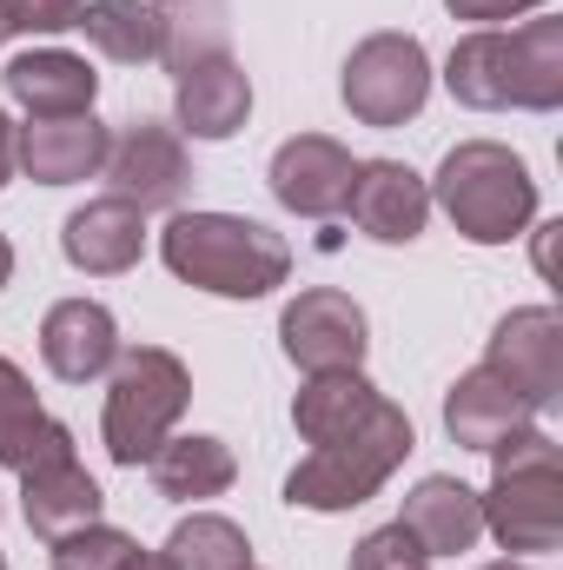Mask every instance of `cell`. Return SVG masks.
I'll use <instances>...</instances> for the list:
<instances>
[{
    "instance_id": "obj_26",
    "label": "cell",
    "mask_w": 563,
    "mask_h": 570,
    "mask_svg": "<svg viewBox=\"0 0 563 570\" xmlns=\"http://www.w3.org/2000/svg\"><path fill=\"white\" fill-rule=\"evenodd\" d=\"M159 20H166L159 60L172 73L192 67V60H206V53H226V0H166Z\"/></svg>"
},
{
    "instance_id": "obj_35",
    "label": "cell",
    "mask_w": 563,
    "mask_h": 570,
    "mask_svg": "<svg viewBox=\"0 0 563 570\" xmlns=\"http://www.w3.org/2000/svg\"><path fill=\"white\" fill-rule=\"evenodd\" d=\"M0 570H7V558H0Z\"/></svg>"
},
{
    "instance_id": "obj_17",
    "label": "cell",
    "mask_w": 563,
    "mask_h": 570,
    "mask_svg": "<svg viewBox=\"0 0 563 570\" xmlns=\"http://www.w3.org/2000/svg\"><path fill=\"white\" fill-rule=\"evenodd\" d=\"M107 146L113 134L93 120V114H67V120H27L20 127V166L27 179L40 186H73V179H93L107 166Z\"/></svg>"
},
{
    "instance_id": "obj_15",
    "label": "cell",
    "mask_w": 563,
    "mask_h": 570,
    "mask_svg": "<svg viewBox=\"0 0 563 570\" xmlns=\"http://www.w3.org/2000/svg\"><path fill=\"white\" fill-rule=\"evenodd\" d=\"M60 253L67 266L93 273V279H113V273H134L146 253V213L127 206V199H87L80 213H67L60 226Z\"/></svg>"
},
{
    "instance_id": "obj_22",
    "label": "cell",
    "mask_w": 563,
    "mask_h": 570,
    "mask_svg": "<svg viewBox=\"0 0 563 570\" xmlns=\"http://www.w3.org/2000/svg\"><path fill=\"white\" fill-rule=\"evenodd\" d=\"M152 491L172 498V504H199V498H219L233 478H239V458L226 438H206V431H186V438H166L152 458Z\"/></svg>"
},
{
    "instance_id": "obj_6",
    "label": "cell",
    "mask_w": 563,
    "mask_h": 570,
    "mask_svg": "<svg viewBox=\"0 0 563 570\" xmlns=\"http://www.w3.org/2000/svg\"><path fill=\"white\" fill-rule=\"evenodd\" d=\"M192 399V372L166 352V345H140V352H120L113 358V385H107V419H100V438H107V458L113 464H146Z\"/></svg>"
},
{
    "instance_id": "obj_1",
    "label": "cell",
    "mask_w": 563,
    "mask_h": 570,
    "mask_svg": "<svg viewBox=\"0 0 563 570\" xmlns=\"http://www.w3.org/2000/svg\"><path fill=\"white\" fill-rule=\"evenodd\" d=\"M444 87H451L457 107H477V114H504V107L557 114L563 107V20H524L517 33H497V27L464 33L451 47Z\"/></svg>"
},
{
    "instance_id": "obj_36",
    "label": "cell",
    "mask_w": 563,
    "mask_h": 570,
    "mask_svg": "<svg viewBox=\"0 0 563 570\" xmlns=\"http://www.w3.org/2000/svg\"><path fill=\"white\" fill-rule=\"evenodd\" d=\"M246 570H259V564H246Z\"/></svg>"
},
{
    "instance_id": "obj_3",
    "label": "cell",
    "mask_w": 563,
    "mask_h": 570,
    "mask_svg": "<svg viewBox=\"0 0 563 570\" xmlns=\"http://www.w3.org/2000/svg\"><path fill=\"white\" fill-rule=\"evenodd\" d=\"M412 444H418L412 419L392 399H378L345 438L312 444V458L285 478V504H298V511H358L392 484V471L412 458Z\"/></svg>"
},
{
    "instance_id": "obj_33",
    "label": "cell",
    "mask_w": 563,
    "mask_h": 570,
    "mask_svg": "<svg viewBox=\"0 0 563 570\" xmlns=\"http://www.w3.org/2000/svg\"><path fill=\"white\" fill-rule=\"evenodd\" d=\"M484 570H531V564H511V558H504V564H484Z\"/></svg>"
},
{
    "instance_id": "obj_21",
    "label": "cell",
    "mask_w": 563,
    "mask_h": 570,
    "mask_svg": "<svg viewBox=\"0 0 563 570\" xmlns=\"http://www.w3.org/2000/svg\"><path fill=\"white\" fill-rule=\"evenodd\" d=\"M398 524L424 544V558H457V551H471L484 538V504L457 478H418Z\"/></svg>"
},
{
    "instance_id": "obj_10",
    "label": "cell",
    "mask_w": 563,
    "mask_h": 570,
    "mask_svg": "<svg viewBox=\"0 0 563 570\" xmlns=\"http://www.w3.org/2000/svg\"><path fill=\"white\" fill-rule=\"evenodd\" d=\"M279 345L298 372H358L372 338H365L358 298H345V292H332V285H312V292H298V298L285 305Z\"/></svg>"
},
{
    "instance_id": "obj_30",
    "label": "cell",
    "mask_w": 563,
    "mask_h": 570,
    "mask_svg": "<svg viewBox=\"0 0 563 570\" xmlns=\"http://www.w3.org/2000/svg\"><path fill=\"white\" fill-rule=\"evenodd\" d=\"M457 20H477V27H497V20H517V13H531V7H544V0H444Z\"/></svg>"
},
{
    "instance_id": "obj_20",
    "label": "cell",
    "mask_w": 563,
    "mask_h": 570,
    "mask_svg": "<svg viewBox=\"0 0 563 570\" xmlns=\"http://www.w3.org/2000/svg\"><path fill=\"white\" fill-rule=\"evenodd\" d=\"M100 484L80 471V458H53V464H33L20 471V511L33 524V538H67L80 524H100Z\"/></svg>"
},
{
    "instance_id": "obj_12",
    "label": "cell",
    "mask_w": 563,
    "mask_h": 570,
    "mask_svg": "<svg viewBox=\"0 0 563 570\" xmlns=\"http://www.w3.org/2000/svg\"><path fill=\"white\" fill-rule=\"evenodd\" d=\"M345 213L358 219L365 239L378 246H412L431 219V186L405 159H358V179H352V199Z\"/></svg>"
},
{
    "instance_id": "obj_19",
    "label": "cell",
    "mask_w": 563,
    "mask_h": 570,
    "mask_svg": "<svg viewBox=\"0 0 563 570\" xmlns=\"http://www.w3.org/2000/svg\"><path fill=\"white\" fill-rule=\"evenodd\" d=\"M537 412L491 372V365H477V372H464L451 392H444V431H451V444H464V451H491V444H504L517 425H531Z\"/></svg>"
},
{
    "instance_id": "obj_13",
    "label": "cell",
    "mask_w": 563,
    "mask_h": 570,
    "mask_svg": "<svg viewBox=\"0 0 563 570\" xmlns=\"http://www.w3.org/2000/svg\"><path fill=\"white\" fill-rule=\"evenodd\" d=\"M40 358L53 379L67 385H93L100 372H113L120 358V325L100 298H60L47 318H40Z\"/></svg>"
},
{
    "instance_id": "obj_32",
    "label": "cell",
    "mask_w": 563,
    "mask_h": 570,
    "mask_svg": "<svg viewBox=\"0 0 563 570\" xmlns=\"http://www.w3.org/2000/svg\"><path fill=\"white\" fill-rule=\"evenodd\" d=\"M13 279V246H7V233H0V285Z\"/></svg>"
},
{
    "instance_id": "obj_14",
    "label": "cell",
    "mask_w": 563,
    "mask_h": 570,
    "mask_svg": "<svg viewBox=\"0 0 563 570\" xmlns=\"http://www.w3.org/2000/svg\"><path fill=\"white\" fill-rule=\"evenodd\" d=\"M172 114H179V134L192 140H233L253 114V80L233 53H206L192 67H179V87H172Z\"/></svg>"
},
{
    "instance_id": "obj_18",
    "label": "cell",
    "mask_w": 563,
    "mask_h": 570,
    "mask_svg": "<svg viewBox=\"0 0 563 570\" xmlns=\"http://www.w3.org/2000/svg\"><path fill=\"white\" fill-rule=\"evenodd\" d=\"M53 458H73V431L40 412V399H33V385H27V372L0 352V464L20 478V471L53 464Z\"/></svg>"
},
{
    "instance_id": "obj_9",
    "label": "cell",
    "mask_w": 563,
    "mask_h": 570,
    "mask_svg": "<svg viewBox=\"0 0 563 570\" xmlns=\"http://www.w3.org/2000/svg\"><path fill=\"white\" fill-rule=\"evenodd\" d=\"M484 365H491L531 412H557L563 405V318L551 305H524V312L497 318Z\"/></svg>"
},
{
    "instance_id": "obj_11",
    "label": "cell",
    "mask_w": 563,
    "mask_h": 570,
    "mask_svg": "<svg viewBox=\"0 0 563 570\" xmlns=\"http://www.w3.org/2000/svg\"><path fill=\"white\" fill-rule=\"evenodd\" d=\"M352 179H358V159L325 134H298L273 153V199L298 219H338L352 199Z\"/></svg>"
},
{
    "instance_id": "obj_23",
    "label": "cell",
    "mask_w": 563,
    "mask_h": 570,
    "mask_svg": "<svg viewBox=\"0 0 563 570\" xmlns=\"http://www.w3.org/2000/svg\"><path fill=\"white\" fill-rule=\"evenodd\" d=\"M372 405H378V385L365 372H312L298 385V399H292V425H298L305 444H332V438H345L358 425Z\"/></svg>"
},
{
    "instance_id": "obj_5",
    "label": "cell",
    "mask_w": 563,
    "mask_h": 570,
    "mask_svg": "<svg viewBox=\"0 0 563 570\" xmlns=\"http://www.w3.org/2000/svg\"><path fill=\"white\" fill-rule=\"evenodd\" d=\"M437 206L471 246H511L537 219V179L511 146L464 140L437 166Z\"/></svg>"
},
{
    "instance_id": "obj_24",
    "label": "cell",
    "mask_w": 563,
    "mask_h": 570,
    "mask_svg": "<svg viewBox=\"0 0 563 570\" xmlns=\"http://www.w3.org/2000/svg\"><path fill=\"white\" fill-rule=\"evenodd\" d=\"M80 27H87V40H93L107 60H120V67H146V60H159V47H166V20H159V7H146V0H87V7H80Z\"/></svg>"
},
{
    "instance_id": "obj_25",
    "label": "cell",
    "mask_w": 563,
    "mask_h": 570,
    "mask_svg": "<svg viewBox=\"0 0 563 570\" xmlns=\"http://www.w3.org/2000/svg\"><path fill=\"white\" fill-rule=\"evenodd\" d=\"M172 570H246L253 564V544H246V531L233 524V518H219V511H192L172 538H166V551H159Z\"/></svg>"
},
{
    "instance_id": "obj_8",
    "label": "cell",
    "mask_w": 563,
    "mask_h": 570,
    "mask_svg": "<svg viewBox=\"0 0 563 570\" xmlns=\"http://www.w3.org/2000/svg\"><path fill=\"white\" fill-rule=\"evenodd\" d=\"M100 173L113 179V199H127L140 213H172L192 193V153H186V140L172 127H159V120H134L120 140L107 146V166Z\"/></svg>"
},
{
    "instance_id": "obj_16",
    "label": "cell",
    "mask_w": 563,
    "mask_h": 570,
    "mask_svg": "<svg viewBox=\"0 0 563 570\" xmlns=\"http://www.w3.org/2000/svg\"><path fill=\"white\" fill-rule=\"evenodd\" d=\"M7 94L33 114V120H67V114H93V94H100V73L67 53V47H33L20 60H7Z\"/></svg>"
},
{
    "instance_id": "obj_29",
    "label": "cell",
    "mask_w": 563,
    "mask_h": 570,
    "mask_svg": "<svg viewBox=\"0 0 563 570\" xmlns=\"http://www.w3.org/2000/svg\"><path fill=\"white\" fill-rule=\"evenodd\" d=\"M80 7L87 0H0V20L7 33H67L80 27Z\"/></svg>"
},
{
    "instance_id": "obj_2",
    "label": "cell",
    "mask_w": 563,
    "mask_h": 570,
    "mask_svg": "<svg viewBox=\"0 0 563 570\" xmlns=\"http://www.w3.org/2000/svg\"><path fill=\"white\" fill-rule=\"evenodd\" d=\"M166 273L213 298H266L292 273V246L273 226L239 213H172L159 233Z\"/></svg>"
},
{
    "instance_id": "obj_34",
    "label": "cell",
    "mask_w": 563,
    "mask_h": 570,
    "mask_svg": "<svg viewBox=\"0 0 563 570\" xmlns=\"http://www.w3.org/2000/svg\"><path fill=\"white\" fill-rule=\"evenodd\" d=\"M0 40H7V20H0Z\"/></svg>"
},
{
    "instance_id": "obj_28",
    "label": "cell",
    "mask_w": 563,
    "mask_h": 570,
    "mask_svg": "<svg viewBox=\"0 0 563 570\" xmlns=\"http://www.w3.org/2000/svg\"><path fill=\"white\" fill-rule=\"evenodd\" d=\"M424 544L405 531V524H378L372 538L352 544V570H424Z\"/></svg>"
},
{
    "instance_id": "obj_27",
    "label": "cell",
    "mask_w": 563,
    "mask_h": 570,
    "mask_svg": "<svg viewBox=\"0 0 563 570\" xmlns=\"http://www.w3.org/2000/svg\"><path fill=\"white\" fill-rule=\"evenodd\" d=\"M140 558V544L113 524H80L67 538H53V570H127Z\"/></svg>"
},
{
    "instance_id": "obj_7",
    "label": "cell",
    "mask_w": 563,
    "mask_h": 570,
    "mask_svg": "<svg viewBox=\"0 0 563 570\" xmlns=\"http://www.w3.org/2000/svg\"><path fill=\"white\" fill-rule=\"evenodd\" d=\"M358 127H405L431 100V53L418 33H365L338 80Z\"/></svg>"
},
{
    "instance_id": "obj_31",
    "label": "cell",
    "mask_w": 563,
    "mask_h": 570,
    "mask_svg": "<svg viewBox=\"0 0 563 570\" xmlns=\"http://www.w3.org/2000/svg\"><path fill=\"white\" fill-rule=\"evenodd\" d=\"M13 146H20V127L0 114V186H7V179H13V166H20V153H13Z\"/></svg>"
},
{
    "instance_id": "obj_4",
    "label": "cell",
    "mask_w": 563,
    "mask_h": 570,
    "mask_svg": "<svg viewBox=\"0 0 563 570\" xmlns=\"http://www.w3.org/2000/svg\"><path fill=\"white\" fill-rule=\"evenodd\" d=\"M491 458V491L484 504V531L504 551H557L563 544V464L557 438L537 425H517L504 444L484 451Z\"/></svg>"
}]
</instances>
